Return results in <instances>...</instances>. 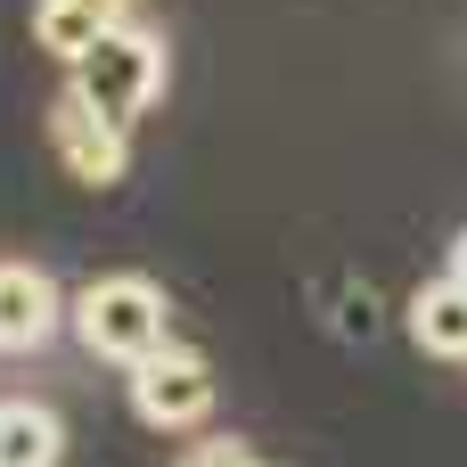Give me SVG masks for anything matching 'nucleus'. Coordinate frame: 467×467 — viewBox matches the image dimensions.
Listing matches in <instances>:
<instances>
[{
  "mask_svg": "<svg viewBox=\"0 0 467 467\" xmlns=\"http://www.w3.org/2000/svg\"><path fill=\"white\" fill-rule=\"evenodd\" d=\"M172 467H263V460H254L246 443H230V435H222V443H197L189 460H172Z\"/></svg>",
  "mask_w": 467,
  "mask_h": 467,
  "instance_id": "10",
  "label": "nucleus"
},
{
  "mask_svg": "<svg viewBox=\"0 0 467 467\" xmlns=\"http://www.w3.org/2000/svg\"><path fill=\"white\" fill-rule=\"evenodd\" d=\"M74 337H82L99 361H115V369L148 361V353L172 337V328H164V287L140 279V271H107V279H90V287L74 296Z\"/></svg>",
  "mask_w": 467,
  "mask_h": 467,
  "instance_id": "1",
  "label": "nucleus"
},
{
  "mask_svg": "<svg viewBox=\"0 0 467 467\" xmlns=\"http://www.w3.org/2000/svg\"><path fill=\"white\" fill-rule=\"evenodd\" d=\"M66 328V296L33 263H0V353H41Z\"/></svg>",
  "mask_w": 467,
  "mask_h": 467,
  "instance_id": "5",
  "label": "nucleus"
},
{
  "mask_svg": "<svg viewBox=\"0 0 467 467\" xmlns=\"http://www.w3.org/2000/svg\"><path fill=\"white\" fill-rule=\"evenodd\" d=\"M123 394H131V419L156 427V435H189L213 419V361L189 353L181 337H164L148 361L123 369Z\"/></svg>",
  "mask_w": 467,
  "mask_h": 467,
  "instance_id": "3",
  "label": "nucleus"
},
{
  "mask_svg": "<svg viewBox=\"0 0 467 467\" xmlns=\"http://www.w3.org/2000/svg\"><path fill=\"white\" fill-rule=\"evenodd\" d=\"M66 427L49 402H0V467H57Z\"/></svg>",
  "mask_w": 467,
  "mask_h": 467,
  "instance_id": "7",
  "label": "nucleus"
},
{
  "mask_svg": "<svg viewBox=\"0 0 467 467\" xmlns=\"http://www.w3.org/2000/svg\"><path fill=\"white\" fill-rule=\"evenodd\" d=\"M410 345L419 353H435V361H467V279H427L419 296H410Z\"/></svg>",
  "mask_w": 467,
  "mask_h": 467,
  "instance_id": "6",
  "label": "nucleus"
},
{
  "mask_svg": "<svg viewBox=\"0 0 467 467\" xmlns=\"http://www.w3.org/2000/svg\"><path fill=\"white\" fill-rule=\"evenodd\" d=\"M443 271H451V279H467V230L451 238V254H443Z\"/></svg>",
  "mask_w": 467,
  "mask_h": 467,
  "instance_id": "12",
  "label": "nucleus"
},
{
  "mask_svg": "<svg viewBox=\"0 0 467 467\" xmlns=\"http://www.w3.org/2000/svg\"><path fill=\"white\" fill-rule=\"evenodd\" d=\"M99 33H107V16H99L90 0H33V41H41V57L82 66V57L99 49Z\"/></svg>",
  "mask_w": 467,
  "mask_h": 467,
  "instance_id": "8",
  "label": "nucleus"
},
{
  "mask_svg": "<svg viewBox=\"0 0 467 467\" xmlns=\"http://www.w3.org/2000/svg\"><path fill=\"white\" fill-rule=\"evenodd\" d=\"M49 156L66 164V181H82V189H115L123 172H131V131L115 123V115H99L74 82L49 99Z\"/></svg>",
  "mask_w": 467,
  "mask_h": 467,
  "instance_id": "4",
  "label": "nucleus"
},
{
  "mask_svg": "<svg viewBox=\"0 0 467 467\" xmlns=\"http://www.w3.org/2000/svg\"><path fill=\"white\" fill-rule=\"evenodd\" d=\"M90 8H99L107 25H140V0H90Z\"/></svg>",
  "mask_w": 467,
  "mask_h": 467,
  "instance_id": "11",
  "label": "nucleus"
},
{
  "mask_svg": "<svg viewBox=\"0 0 467 467\" xmlns=\"http://www.w3.org/2000/svg\"><path fill=\"white\" fill-rule=\"evenodd\" d=\"M378 328V296L369 287H345V304H337V337H369Z\"/></svg>",
  "mask_w": 467,
  "mask_h": 467,
  "instance_id": "9",
  "label": "nucleus"
},
{
  "mask_svg": "<svg viewBox=\"0 0 467 467\" xmlns=\"http://www.w3.org/2000/svg\"><path fill=\"white\" fill-rule=\"evenodd\" d=\"M66 82H74L99 115L131 123V115H148V107L164 99V41H156L148 25H107L99 49H90L82 66H66Z\"/></svg>",
  "mask_w": 467,
  "mask_h": 467,
  "instance_id": "2",
  "label": "nucleus"
}]
</instances>
